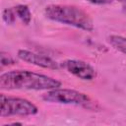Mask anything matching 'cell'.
<instances>
[{"label":"cell","instance_id":"6da1fadb","mask_svg":"<svg viewBox=\"0 0 126 126\" xmlns=\"http://www.w3.org/2000/svg\"><path fill=\"white\" fill-rule=\"evenodd\" d=\"M61 86L57 79L29 70H12L0 75L2 91H48Z\"/></svg>","mask_w":126,"mask_h":126},{"label":"cell","instance_id":"3957f363","mask_svg":"<svg viewBox=\"0 0 126 126\" xmlns=\"http://www.w3.org/2000/svg\"><path fill=\"white\" fill-rule=\"evenodd\" d=\"M41 98L46 102L81 105L86 108H90L92 104V99L87 94L65 88H55L48 90L42 94Z\"/></svg>","mask_w":126,"mask_h":126},{"label":"cell","instance_id":"277c9868","mask_svg":"<svg viewBox=\"0 0 126 126\" xmlns=\"http://www.w3.org/2000/svg\"><path fill=\"white\" fill-rule=\"evenodd\" d=\"M0 116H31L38 112L37 106L27 98L7 96L1 94L0 96Z\"/></svg>","mask_w":126,"mask_h":126},{"label":"cell","instance_id":"8992f818","mask_svg":"<svg viewBox=\"0 0 126 126\" xmlns=\"http://www.w3.org/2000/svg\"><path fill=\"white\" fill-rule=\"evenodd\" d=\"M17 56L19 59H21L24 62H27L29 64L41 67L44 69H51V70H58L60 69V63L56 62L49 56L39 54L31 50L27 49H20L18 50Z\"/></svg>","mask_w":126,"mask_h":126},{"label":"cell","instance_id":"7a4b0ae2","mask_svg":"<svg viewBox=\"0 0 126 126\" xmlns=\"http://www.w3.org/2000/svg\"><path fill=\"white\" fill-rule=\"evenodd\" d=\"M47 19L80 29L86 32H93L94 29V21L91 16L82 8L74 5L50 4L44 9Z\"/></svg>","mask_w":126,"mask_h":126},{"label":"cell","instance_id":"30bf717a","mask_svg":"<svg viewBox=\"0 0 126 126\" xmlns=\"http://www.w3.org/2000/svg\"><path fill=\"white\" fill-rule=\"evenodd\" d=\"M1 65L2 66H8V65H13L15 63V60L8 54H5L4 52H1Z\"/></svg>","mask_w":126,"mask_h":126},{"label":"cell","instance_id":"9c48e42d","mask_svg":"<svg viewBox=\"0 0 126 126\" xmlns=\"http://www.w3.org/2000/svg\"><path fill=\"white\" fill-rule=\"evenodd\" d=\"M17 18V15L15 13L14 7L11 8H6L2 12V20L7 24V25H12L15 23Z\"/></svg>","mask_w":126,"mask_h":126},{"label":"cell","instance_id":"5b68a950","mask_svg":"<svg viewBox=\"0 0 126 126\" xmlns=\"http://www.w3.org/2000/svg\"><path fill=\"white\" fill-rule=\"evenodd\" d=\"M60 67L83 81H93L97 75L91 64L79 59H66L60 63Z\"/></svg>","mask_w":126,"mask_h":126},{"label":"cell","instance_id":"7c38bea8","mask_svg":"<svg viewBox=\"0 0 126 126\" xmlns=\"http://www.w3.org/2000/svg\"><path fill=\"white\" fill-rule=\"evenodd\" d=\"M109 1V3L111 2V1H113V0H108ZM114 1H118V2H121V3H125L126 4V0H114Z\"/></svg>","mask_w":126,"mask_h":126},{"label":"cell","instance_id":"8fae6325","mask_svg":"<svg viewBox=\"0 0 126 126\" xmlns=\"http://www.w3.org/2000/svg\"><path fill=\"white\" fill-rule=\"evenodd\" d=\"M92 4H95V5H103V4H107L109 3L108 0H86Z\"/></svg>","mask_w":126,"mask_h":126},{"label":"cell","instance_id":"52a82bcc","mask_svg":"<svg viewBox=\"0 0 126 126\" xmlns=\"http://www.w3.org/2000/svg\"><path fill=\"white\" fill-rule=\"evenodd\" d=\"M15 13L17 15V18H19L25 25H29L32 21V12L29 8V6L20 4L14 7Z\"/></svg>","mask_w":126,"mask_h":126},{"label":"cell","instance_id":"ba28073f","mask_svg":"<svg viewBox=\"0 0 126 126\" xmlns=\"http://www.w3.org/2000/svg\"><path fill=\"white\" fill-rule=\"evenodd\" d=\"M108 42L116 50L126 54V37L125 36L112 34V35L108 36Z\"/></svg>","mask_w":126,"mask_h":126}]
</instances>
